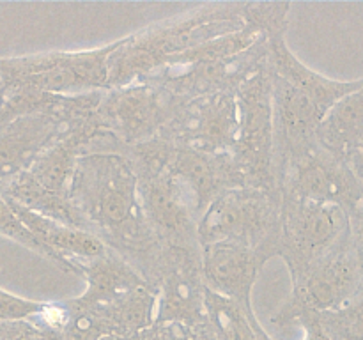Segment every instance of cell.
<instances>
[{"label": "cell", "instance_id": "cell-1", "mask_svg": "<svg viewBox=\"0 0 363 340\" xmlns=\"http://www.w3.org/2000/svg\"><path fill=\"white\" fill-rule=\"evenodd\" d=\"M67 198L89 232L123 257L147 282L162 243L151 230L133 166L121 152H89L78 159Z\"/></svg>", "mask_w": 363, "mask_h": 340}, {"label": "cell", "instance_id": "cell-2", "mask_svg": "<svg viewBox=\"0 0 363 340\" xmlns=\"http://www.w3.org/2000/svg\"><path fill=\"white\" fill-rule=\"evenodd\" d=\"M245 23V4H209L121 39L108 57V89L142 80L169 60Z\"/></svg>", "mask_w": 363, "mask_h": 340}, {"label": "cell", "instance_id": "cell-3", "mask_svg": "<svg viewBox=\"0 0 363 340\" xmlns=\"http://www.w3.org/2000/svg\"><path fill=\"white\" fill-rule=\"evenodd\" d=\"M268 57V41L261 28L245 20L238 30L169 60L142 80L163 89L183 103L216 91H234Z\"/></svg>", "mask_w": 363, "mask_h": 340}, {"label": "cell", "instance_id": "cell-4", "mask_svg": "<svg viewBox=\"0 0 363 340\" xmlns=\"http://www.w3.org/2000/svg\"><path fill=\"white\" fill-rule=\"evenodd\" d=\"M202 244L230 243L272 261L280 250V193L233 188L211 202L197 223Z\"/></svg>", "mask_w": 363, "mask_h": 340}, {"label": "cell", "instance_id": "cell-5", "mask_svg": "<svg viewBox=\"0 0 363 340\" xmlns=\"http://www.w3.org/2000/svg\"><path fill=\"white\" fill-rule=\"evenodd\" d=\"M273 73L268 59L236 89L240 130L229 156L241 186L280 193L273 162Z\"/></svg>", "mask_w": 363, "mask_h": 340}, {"label": "cell", "instance_id": "cell-6", "mask_svg": "<svg viewBox=\"0 0 363 340\" xmlns=\"http://www.w3.org/2000/svg\"><path fill=\"white\" fill-rule=\"evenodd\" d=\"M121 39L84 52H46L0 59V80L7 87H27L57 96L108 89V57Z\"/></svg>", "mask_w": 363, "mask_h": 340}, {"label": "cell", "instance_id": "cell-7", "mask_svg": "<svg viewBox=\"0 0 363 340\" xmlns=\"http://www.w3.org/2000/svg\"><path fill=\"white\" fill-rule=\"evenodd\" d=\"M347 237L350 223L342 208L280 195L279 257H282L289 269L291 282L346 243Z\"/></svg>", "mask_w": 363, "mask_h": 340}, {"label": "cell", "instance_id": "cell-8", "mask_svg": "<svg viewBox=\"0 0 363 340\" xmlns=\"http://www.w3.org/2000/svg\"><path fill=\"white\" fill-rule=\"evenodd\" d=\"M183 101L163 89L145 81H133L124 87L99 92L96 115L105 133L121 147L144 144L162 137Z\"/></svg>", "mask_w": 363, "mask_h": 340}, {"label": "cell", "instance_id": "cell-9", "mask_svg": "<svg viewBox=\"0 0 363 340\" xmlns=\"http://www.w3.org/2000/svg\"><path fill=\"white\" fill-rule=\"evenodd\" d=\"M362 271L350 237L333 251L293 280V290L272 315V322L286 326L301 314H325L350 303L362 290Z\"/></svg>", "mask_w": 363, "mask_h": 340}, {"label": "cell", "instance_id": "cell-10", "mask_svg": "<svg viewBox=\"0 0 363 340\" xmlns=\"http://www.w3.org/2000/svg\"><path fill=\"white\" fill-rule=\"evenodd\" d=\"M99 92L64 96L59 105L0 126V183L25 172L43 151L73 123L94 112Z\"/></svg>", "mask_w": 363, "mask_h": 340}, {"label": "cell", "instance_id": "cell-11", "mask_svg": "<svg viewBox=\"0 0 363 340\" xmlns=\"http://www.w3.org/2000/svg\"><path fill=\"white\" fill-rule=\"evenodd\" d=\"M156 293L155 322H181L195 329L206 322L202 248L162 244L147 278Z\"/></svg>", "mask_w": 363, "mask_h": 340}, {"label": "cell", "instance_id": "cell-12", "mask_svg": "<svg viewBox=\"0 0 363 340\" xmlns=\"http://www.w3.org/2000/svg\"><path fill=\"white\" fill-rule=\"evenodd\" d=\"M282 197L339 205L350 215L363 200V186L347 162L321 144L279 174Z\"/></svg>", "mask_w": 363, "mask_h": 340}, {"label": "cell", "instance_id": "cell-13", "mask_svg": "<svg viewBox=\"0 0 363 340\" xmlns=\"http://www.w3.org/2000/svg\"><path fill=\"white\" fill-rule=\"evenodd\" d=\"M240 130L236 92L216 91L183 103L162 137L208 156L230 152Z\"/></svg>", "mask_w": 363, "mask_h": 340}, {"label": "cell", "instance_id": "cell-14", "mask_svg": "<svg viewBox=\"0 0 363 340\" xmlns=\"http://www.w3.org/2000/svg\"><path fill=\"white\" fill-rule=\"evenodd\" d=\"M273 162L279 174L319 145L318 130L325 113L301 91L273 74ZM280 191V190H279Z\"/></svg>", "mask_w": 363, "mask_h": 340}, {"label": "cell", "instance_id": "cell-15", "mask_svg": "<svg viewBox=\"0 0 363 340\" xmlns=\"http://www.w3.org/2000/svg\"><path fill=\"white\" fill-rule=\"evenodd\" d=\"M165 174L197 220L227 190L243 188L229 152L208 156L174 142L167 158Z\"/></svg>", "mask_w": 363, "mask_h": 340}, {"label": "cell", "instance_id": "cell-16", "mask_svg": "<svg viewBox=\"0 0 363 340\" xmlns=\"http://www.w3.org/2000/svg\"><path fill=\"white\" fill-rule=\"evenodd\" d=\"M142 208L156 239L181 248H202L194 212L165 170H135Z\"/></svg>", "mask_w": 363, "mask_h": 340}, {"label": "cell", "instance_id": "cell-17", "mask_svg": "<svg viewBox=\"0 0 363 340\" xmlns=\"http://www.w3.org/2000/svg\"><path fill=\"white\" fill-rule=\"evenodd\" d=\"M266 262L268 259L250 248L230 243L202 244V278L206 289L234 301L248 314H255L252 290Z\"/></svg>", "mask_w": 363, "mask_h": 340}, {"label": "cell", "instance_id": "cell-18", "mask_svg": "<svg viewBox=\"0 0 363 340\" xmlns=\"http://www.w3.org/2000/svg\"><path fill=\"white\" fill-rule=\"evenodd\" d=\"M287 20L279 21L268 28L264 34L268 41V64L272 73L280 80L287 81L294 89L303 92L319 110L326 115L330 108L346 96L360 91L363 80H333V78L323 76L315 73L311 67L305 66L287 46L286 42Z\"/></svg>", "mask_w": 363, "mask_h": 340}, {"label": "cell", "instance_id": "cell-19", "mask_svg": "<svg viewBox=\"0 0 363 340\" xmlns=\"http://www.w3.org/2000/svg\"><path fill=\"white\" fill-rule=\"evenodd\" d=\"M101 135H105V130L96 115V110L78 117L39 154L28 172L48 190L67 195L78 159L89 154L92 144Z\"/></svg>", "mask_w": 363, "mask_h": 340}, {"label": "cell", "instance_id": "cell-20", "mask_svg": "<svg viewBox=\"0 0 363 340\" xmlns=\"http://www.w3.org/2000/svg\"><path fill=\"white\" fill-rule=\"evenodd\" d=\"M13 208L14 215L18 216L21 223L27 227L28 232L39 241L45 248H48L53 257L59 262V268L64 273H73L74 262L91 261L105 254L108 248L98 239L92 232L74 227L62 225L59 222L39 216L28 209L21 208L20 204L13 200H7Z\"/></svg>", "mask_w": 363, "mask_h": 340}, {"label": "cell", "instance_id": "cell-21", "mask_svg": "<svg viewBox=\"0 0 363 340\" xmlns=\"http://www.w3.org/2000/svg\"><path fill=\"white\" fill-rule=\"evenodd\" d=\"M73 269L74 275L82 276L87 283L84 293L78 296V301L84 305L108 303L138 287L149 285L133 266L112 250H106L91 261L74 262Z\"/></svg>", "mask_w": 363, "mask_h": 340}, {"label": "cell", "instance_id": "cell-22", "mask_svg": "<svg viewBox=\"0 0 363 340\" xmlns=\"http://www.w3.org/2000/svg\"><path fill=\"white\" fill-rule=\"evenodd\" d=\"M0 193L7 200L16 202L21 208L28 209L35 215L45 216V218L59 222L62 225L87 230L84 218L71 204L67 195L55 193V191L43 186L38 179L32 177L28 170L0 183Z\"/></svg>", "mask_w": 363, "mask_h": 340}, {"label": "cell", "instance_id": "cell-23", "mask_svg": "<svg viewBox=\"0 0 363 340\" xmlns=\"http://www.w3.org/2000/svg\"><path fill=\"white\" fill-rule=\"evenodd\" d=\"M319 144L333 154L344 156L363 138V91L337 101L323 117L318 130Z\"/></svg>", "mask_w": 363, "mask_h": 340}, {"label": "cell", "instance_id": "cell-24", "mask_svg": "<svg viewBox=\"0 0 363 340\" xmlns=\"http://www.w3.org/2000/svg\"><path fill=\"white\" fill-rule=\"evenodd\" d=\"M206 324L215 340H273L255 314H248L234 301L206 290Z\"/></svg>", "mask_w": 363, "mask_h": 340}, {"label": "cell", "instance_id": "cell-25", "mask_svg": "<svg viewBox=\"0 0 363 340\" xmlns=\"http://www.w3.org/2000/svg\"><path fill=\"white\" fill-rule=\"evenodd\" d=\"M94 307L108 321L113 335H135L155 322L156 293L151 285H142L113 301Z\"/></svg>", "mask_w": 363, "mask_h": 340}, {"label": "cell", "instance_id": "cell-26", "mask_svg": "<svg viewBox=\"0 0 363 340\" xmlns=\"http://www.w3.org/2000/svg\"><path fill=\"white\" fill-rule=\"evenodd\" d=\"M318 315L330 340H363V290L344 307Z\"/></svg>", "mask_w": 363, "mask_h": 340}, {"label": "cell", "instance_id": "cell-27", "mask_svg": "<svg viewBox=\"0 0 363 340\" xmlns=\"http://www.w3.org/2000/svg\"><path fill=\"white\" fill-rule=\"evenodd\" d=\"M0 236L9 237V239L20 243L21 246L43 255V257H46L50 262H53V264L59 268V262H57V259L53 257L52 251H50L48 248L43 246V244L39 243L30 232H28L27 227L18 220V216L14 215L13 208H11L9 202H7V198L4 197L2 193H0Z\"/></svg>", "mask_w": 363, "mask_h": 340}, {"label": "cell", "instance_id": "cell-28", "mask_svg": "<svg viewBox=\"0 0 363 340\" xmlns=\"http://www.w3.org/2000/svg\"><path fill=\"white\" fill-rule=\"evenodd\" d=\"M45 307V301L27 300L0 287V322H32Z\"/></svg>", "mask_w": 363, "mask_h": 340}, {"label": "cell", "instance_id": "cell-29", "mask_svg": "<svg viewBox=\"0 0 363 340\" xmlns=\"http://www.w3.org/2000/svg\"><path fill=\"white\" fill-rule=\"evenodd\" d=\"M135 335L137 340H194V329L181 322H152Z\"/></svg>", "mask_w": 363, "mask_h": 340}, {"label": "cell", "instance_id": "cell-30", "mask_svg": "<svg viewBox=\"0 0 363 340\" xmlns=\"http://www.w3.org/2000/svg\"><path fill=\"white\" fill-rule=\"evenodd\" d=\"M9 340H64V336L62 333L39 328L34 322L18 321L13 322Z\"/></svg>", "mask_w": 363, "mask_h": 340}, {"label": "cell", "instance_id": "cell-31", "mask_svg": "<svg viewBox=\"0 0 363 340\" xmlns=\"http://www.w3.org/2000/svg\"><path fill=\"white\" fill-rule=\"evenodd\" d=\"M350 241L358 254H363V200L347 215Z\"/></svg>", "mask_w": 363, "mask_h": 340}, {"label": "cell", "instance_id": "cell-32", "mask_svg": "<svg viewBox=\"0 0 363 340\" xmlns=\"http://www.w3.org/2000/svg\"><path fill=\"white\" fill-rule=\"evenodd\" d=\"M296 322H300L301 328L305 329V340H330V336L323 329L318 314H312V312L301 314Z\"/></svg>", "mask_w": 363, "mask_h": 340}, {"label": "cell", "instance_id": "cell-33", "mask_svg": "<svg viewBox=\"0 0 363 340\" xmlns=\"http://www.w3.org/2000/svg\"><path fill=\"white\" fill-rule=\"evenodd\" d=\"M344 159L347 162L350 169L353 170V174L357 176V179L360 181L363 186V138L344 156Z\"/></svg>", "mask_w": 363, "mask_h": 340}, {"label": "cell", "instance_id": "cell-34", "mask_svg": "<svg viewBox=\"0 0 363 340\" xmlns=\"http://www.w3.org/2000/svg\"><path fill=\"white\" fill-rule=\"evenodd\" d=\"M13 322H0V340H9Z\"/></svg>", "mask_w": 363, "mask_h": 340}, {"label": "cell", "instance_id": "cell-35", "mask_svg": "<svg viewBox=\"0 0 363 340\" xmlns=\"http://www.w3.org/2000/svg\"><path fill=\"white\" fill-rule=\"evenodd\" d=\"M99 340H137V335H106Z\"/></svg>", "mask_w": 363, "mask_h": 340}, {"label": "cell", "instance_id": "cell-36", "mask_svg": "<svg viewBox=\"0 0 363 340\" xmlns=\"http://www.w3.org/2000/svg\"><path fill=\"white\" fill-rule=\"evenodd\" d=\"M7 94V85L4 84L2 80H0V103H2V99H4V96Z\"/></svg>", "mask_w": 363, "mask_h": 340}, {"label": "cell", "instance_id": "cell-37", "mask_svg": "<svg viewBox=\"0 0 363 340\" xmlns=\"http://www.w3.org/2000/svg\"><path fill=\"white\" fill-rule=\"evenodd\" d=\"M362 80H363V78H362ZM362 91H363V87H362Z\"/></svg>", "mask_w": 363, "mask_h": 340}]
</instances>
